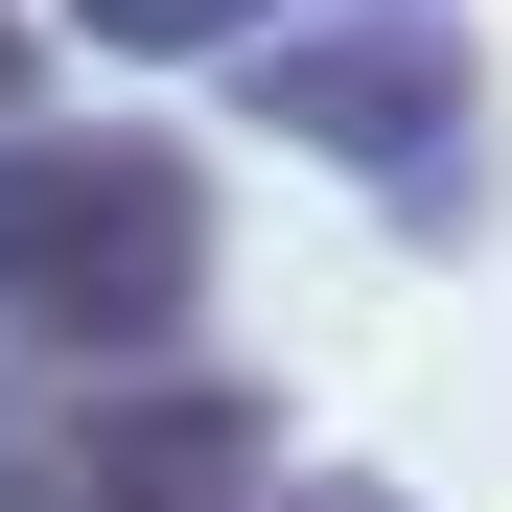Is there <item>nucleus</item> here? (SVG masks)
Masks as SVG:
<instances>
[{
	"label": "nucleus",
	"instance_id": "nucleus-1",
	"mask_svg": "<svg viewBox=\"0 0 512 512\" xmlns=\"http://www.w3.org/2000/svg\"><path fill=\"white\" fill-rule=\"evenodd\" d=\"M233 280L210 140L163 117H0V350L24 373H163Z\"/></svg>",
	"mask_w": 512,
	"mask_h": 512
},
{
	"label": "nucleus",
	"instance_id": "nucleus-2",
	"mask_svg": "<svg viewBox=\"0 0 512 512\" xmlns=\"http://www.w3.org/2000/svg\"><path fill=\"white\" fill-rule=\"evenodd\" d=\"M233 117L326 187H373L396 256H489V210H512V94H489L466 0H326V24L233 47Z\"/></svg>",
	"mask_w": 512,
	"mask_h": 512
},
{
	"label": "nucleus",
	"instance_id": "nucleus-3",
	"mask_svg": "<svg viewBox=\"0 0 512 512\" xmlns=\"http://www.w3.org/2000/svg\"><path fill=\"white\" fill-rule=\"evenodd\" d=\"M280 396L163 350V373H47L0 396V512H280Z\"/></svg>",
	"mask_w": 512,
	"mask_h": 512
},
{
	"label": "nucleus",
	"instance_id": "nucleus-4",
	"mask_svg": "<svg viewBox=\"0 0 512 512\" xmlns=\"http://www.w3.org/2000/svg\"><path fill=\"white\" fill-rule=\"evenodd\" d=\"M117 70H233V47H280V24H326V0H70Z\"/></svg>",
	"mask_w": 512,
	"mask_h": 512
},
{
	"label": "nucleus",
	"instance_id": "nucleus-5",
	"mask_svg": "<svg viewBox=\"0 0 512 512\" xmlns=\"http://www.w3.org/2000/svg\"><path fill=\"white\" fill-rule=\"evenodd\" d=\"M280 512H419L396 466H280Z\"/></svg>",
	"mask_w": 512,
	"mask_h": 512
},
{
	"label": "nucleus",
	"instance_id": "nucleus-6",
	"mask_svg": "<svg viewBox=\"0 0 512 512\" xmlns=\"http://www.w3.org/2000/svg\"><path fill=\"white\" fill-rule=\"evenodd\" d=\"M24 94H47V24H0V117H24Z\"/></svg>",
	"mask_w": 512,
	"mask_h": 512
}]
</instances>
